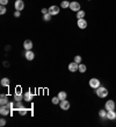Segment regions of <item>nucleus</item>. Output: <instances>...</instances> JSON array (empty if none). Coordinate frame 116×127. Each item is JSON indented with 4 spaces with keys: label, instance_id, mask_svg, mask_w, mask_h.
Masks as SVG:
<instances>
[{
    "label": "nucleus",
    "instance_id": "4468645a",
    "mask_svg": "<svg viewBox=\"0 0 116 127\" xmlns=\"http://www.w3.org/2000/svg\"><path fill=\"white\" fill-rule=\"evenodd\" d=\"M23 48L26 50H31V48H33V42H31L30 40H26V41L23 42Z\"/></svg>",
    "mask_w": 116,
    "mask_h": 127
},
{
    "label": "nucleus",
    "instance_id": "2eb2a0df",
    "mask_svg": "<svg viewBox=\"0 0 116 127\" xmlns=\"http://www.w3.org/2000/svg\"><path fill=\"white\" fill-rule=\"evenodd\" d=\"M107 119H109V120H115L116 119V112H115V110L107 112Z\"/></svg>",
    "mask_w": 116,
    "mask_h": 127
},
{
    "label": "nucleus",
    "instance_id": "a211bd4d",
    "mask_svg": "<svg viewBox=\"0 0 116 127\" xmlns=\"http://www.w3.org/2000/svg\"><path fill=\"white\" fill-rule=\"evenodd\" d=\"M107 110H106V108H104V110H100V111H99V116H100V118H107Z\"/></svg>",
    "mask_w": 116,
    "mask_h": 127
},
{
    "label": "nucleus",
    "instance_id": "a878e982",
    "mask_svg": "<svg viewBox=\"0 0 116 127\" xmlns=\"http://www.w3.org/2000/svg\"><path fill=\"white\" fill-rule=\"evenodd\" d=\"M74 62H76V63H78V64H80V63H81V56H79V55L74 56Z\"/></svg>",
    "mask_w": 116,
    "mask_h": 127
},
{
    "label": "nucleus",
    "instance_id": "9b49d317",
    "mask_svg": "<svg viewBox=\"0 0 116 127\" xmlns=\"http://www.w3.org/2000/svg\"><path fill=\"white\" fill-rule=\"evenodd\" d=\"M59 106H60V108L62 110H69L70 108V103L67 101L66 99H64V100H60V103H59Z\"/></svg>",
    "mask_w": 116,
    "mask_h": 127
},
{
    "label": "nucleus",
    "instance_id": "ddd939ff",
    "mask_svg": "<svg viewBox=\"0 0 116 127\" xmlns=\"http://www.w3.org/2000/svg\"><path fill=\"white\" fill-rule=\"evenodd\" d=\"M9 101H8V96L4 95V93H1L0 95V104L1 105H7Z\"/></svg>",
    "mask_w": 116,
    "mask_h": 127
},
{
    "label": "nucleus",
    "instance_id": "2f4dec72",
    "mask_svg": "<svg viewBox=\"0 0 116 127\" xmlns=\"http://www.w3.org/2000/svg\"><path fill=\"white\" fill-rule=\"evenodd\" d=\"M42 13H43V14H46V13H49V8H42Z\"/></svg>",
    "mask_w": 116,
    "mask_h": 127
},
{
    "label": "nucleus",
    "instance_id": "c85d7f7f",
    "mask_svg": "<svg viewBox=\"0 0 116 127\" xmlns=\"http://www.w3.org/2000/svg\"><path fill=\"white\" fill-rule=\"evenodd\" d=\"M5 125H6V120H5V119H0V126L4 127Z\"/></svg>",
    "mask_w": 116,
    "mask_h": 127
},
{
    "label": "nucleus",
    "instance_id": "7ed1b4c3",
    "mask_svg": "<svg viewBox=\"0 0 116 127\" xmlns=\"http://www.w3.org/2000/svg\"><path fill=\"white\" fill-rule=\"evenodd\" d=\"M14 99H15L16 101H21V100L23 99V95H22V92H21V88H20V86H18V88L15 89Z\"/></svg>",
    "mask_w": 116,
    "mask_h": 127
},
{
    "label": "nucleus",
    "instance_id": "f8f14e48",
    "mask_svg": "<svg viewBox=\"0 0 116 127\" xmlns=\"http://www.w3.org/2000/svg\"><path fill=\"white\" fill-rule=\"evenodd\" d=\"M18 112H19L21 116H24L27 113V108L23 107L22 104H20V101H18Z\"/></svg>",
    "mask_w": 116,
    "mask_h": 127
},
{
    "label": "nucleus",
    "instance_id": "c756f323",
    "mask_svg": "<svg viewBox=\"0 0 116 127\" xmlns=\"http://www.w3.org/2000/svg\"><path fill=\"white\" fill-rule=\"evenodd\" d=\"M0 4L2 5V6H6L8 4V0H0Z\"/></svg>",
    "mask_w": 116,
    "mask_h": 127
},
{
    "label": "nucleus",
    "instance_id": "1a4fd4ad",
    "mask_svg": "<svg viewBox=\"0 0 116 127\" xmlns=\"http://www.w3.org/2000/svg\"><path fill=\"white\" fill-rule=\"evenodd\" d=\"M78 69H79V64L76 62H72L69 64V70L71 72H76V71H78Z\"/></svg>",
    "mask_w": 116,
    "mask_h": 127
},
{
    "label": "nucleus",
    "instance_id": "393cba45",
    "mask_svg": "<svg viewBox=\"0 0 116 127\" xmlns=\"http://www.w3.org/2000/svg\"><path fill=\"white\" fill-rule=\"evenodd\" d=\"M52 103H54V105L59 104V103H60V99L58 98V96H57V97H54V98H52Z\"/></svg>",
    "mask_w": 116,
    "mask_h": 127
},
{
    "label": "nucleus",
    "instance_id": "20e7f679",
    "mask_svg": "<svg viewBox=\"0 0 116 127\" xmlns=\"http://www.w3.org/2000/svg\"><path fill=\"white\" fill-rule=\"evenodd\" d=\"M89 86L92 89H97L99 86H101V83L97 78H91L89 79Z\"/></svg>",
    "mask_w": 116,
    "mask_h": 127
},
{
    "label": "nucleus",
    "instance_id": "f03ea898",
    "mask_svg": "<svg viewBox=\"0 0 116 127\" xmlns=\"http://www.w3.org/2000/svg\"><path fill=\"white\" fill-rule=\"evenodd\" d=\"M104 108H106L107 111H113V110H115L116 108L115 101L112 100V99H109L108 101H106V104H104Z\"/></svg>",
    "mask_w": 116,
    "mask_h": 127
},
{
    "label": "nucleus",
    "instance_id": "bb28decb",
    "mask_svg": "<svg viewBox=\"0 0 116 127\" xmlns=\"http://www.w3.org/2000/svg\"><path fill=\"white\" fill-rule=\"evenodd\" d=\"M5 13H6V7L1 5V7H0V14H1V15H4Z\"/></svg>",
    "mask_w": 116,
    "mask_h": 127
},
{
    "label": "nucleus",
    "instance_id": "5701e85b",
    "mask_svg": "<svg viewBox=\"0 0 116 127\" xmlns=\"http://www.w3.org/2000/svg\"><path fill=\"white\" fill-rule=\"evenodd\" d=\"M0 83H1L2 86H8V85H9V79H8V78H2Z\"/></svg>",
    "mask_w": 116,
    "mask_h": 127
},
{
    "label": "nucleus",
    "instance_id": "dca6fc26",
    "mask_svg": "<svg viewBox=\"0 0 116 127\" xmlns=\"http://www.w3.org/2000/svg\"><path fill=\"white\" fill-rule=\"evenodd\" d=\"M24 56H26V60H28V61H33V60H34V57H35V54L31 51V50H27Z\"/></svg>",
    "mask_w": 116,
    "mask_h": 127
},
{
    "label": "nucleus",
    "instance_id": "0eeeda50",
    "mask_svg": "<svg viewBox=\"0 0 116 127\" xmlns=\"http://www.w3.org/2000/svg\"><path fill=\"white\" fill-rule=\"evenodd\" d=\"M14 7H15L16 11H22L23 8H24V2H23L22 0H16L15 4H14Z\"/></svg>",
    "mask_w": 116,
    "mask_h": 127
},
{
    "label": "nucleus",
    "instance_id": "cd10ccee",
    "mask_svg": "<svg viewBox=\"0 0 116 127\" xmlns=\"http://www.w3.org/2000/svg\"><path fill=\"white\" fill-rule=\"evenodd\" d=\"M8 107L11 108V111H14L15 110V105H14V103H8Z\"/></svg>",
    "mask_w": 116,
    "mask_h": 127
},
{
    "label": "nucleus",
    "instance_id": "b1692460",
    "mask_svg": "<svg viewBox=\"0 0 116 127\" xmlns=\"http://www.w3.org/2000/svg\"><path fill=\"white\" fill-rule=\"evenodd\" d=\"M51 18H52V15H51L50 13H46V14H43V20H44V21H50Z\"/></svg>",
    "mask_w": 116,
    "mask_h": 127
},
{
    "label": "nucleus",
    "instance_id": "9d476101",
    "mask_svg": "<svg viewBox=\"0 0 116 127\" xmlns=\"http://www.w3.org/2000/svg\"><path fill=\"white\" fill-rule=\"evenodd\" d=\"M59 7L58 6H51V7H49V13H50L51 15L54 16V15H57L58 13H59Z\"/></svg>",
    "mask_w": 116,
    "mask_h": 127
},
{
    "label": "nucleus",
    "instance_id": "39448f33",
    "mask_svg": "<svg viewBox=\"0 0 116 127\" xmlns=\"http://www.w3.org/2000/svg\"><path fill=\"white\" fill-rule=\"evenodd\" d=\"M9 112H11V108L8 107V104L1 105V107H0V114L1 116H7V114H9Z\"/></svg>",
    "mask_w": 116,
    "mask_h": 127
},
{
    "label": "nucleus",
    "instance_id": "7c9ffc66",
    "mask_svg": "<svg viewBox=\"0 0 116 127\" xmlns=\"http://www.w3.org/2000/svg\"><path fill=\"white\" fill-rule=\"evenodd\" d=\"M20 15H21V13H20V11H15V12H14V16H15V18H19Z\"/></svg>",
    "mask_w": 116,
    "mask_h": 127
},
{
    "label": "nucleus",
    "instance_id": "412c9836",
    "mask_svg": "<svg viewBox=\"0 0 116 127\" xmlns=\"http://www.w3.org/2000/svg\"><path fill=\"white\" fill-rule=\"evenodd\" d=\"M85 18V12L84 11H78L77 12V19H84Z\"/></svg>",
    "mask_w": 116,
    "mask_h": 127
},
{
    "label": "nucleus",
    "instance_id": "f3484780",
    "mask_svg": "<svg viewBox=\"0 0 116 127\" xmlns=\"http://www.w3.org/2000/svg\"><path fill=\"white\" fill-rule=\"evenodd\" d=\"M33 97H34V95L31 92H26L23 95V99L26 100V101H31V100H33Z\"/></svg>",
    "mask_w": 116,
    "mask_h": 127
},
{
    "label": "nucleus",
    "instance_id": "f257e3e1",
    "mask_svg": "<svg viewBox=\"0 0 116 127\" xmlns=\"http://www.w3.org/2000/svg\"><path fill=\"white\" fill-rule=\"evenodd\" d=\"M95 93H97V96L99 98H106V97L108 96V90L103 86H99L97 89H95Z\"/></svg>",
    "mask_w": 116,
    "mask_h": 127
},
{
    "label": "nucleus",
    "instance_id": "473e14b6",
    "mask_svg": "<svg viewBox=\"0 0 116 127\" xmlns=\"http://www.w3.org/2000/svg\"><path fill=\"white\" fill-rule=\"evenodd\" d=\"M88 1H91V0H88Z\"/></svg>",
    "mask_w": 116,
    "mask_h": 127
},
{
    "label": "nucleus",
    "instance_id": "aec40b11",
    "mask_svg": "<svg viewBox=\"0 0 116 127\" xmlns=\"http://www.w3.org/2000/svg\"><path fill=\"white\" fill-rule=\"evenodd\" d=\"M66 96H67V95H66V92H65V91H60V92L58 93V98H59V99H60V100H64V99H66Z\"/></svg>",
    "mask_w": 116,
    "mask_h": 127
},
{
    "label": "nucleus",
    "instance_id": "423d86ee",
    "mask_svg": "<svg viewBox=\"0 0 116 127\" xmlns=\"http://www.w3.org/2000/svg\"><path fill=\"white\" fill-rule=\"evenodd\" d=\"M70 9H72L73 12H78L80 11V4L78 2V1H72V2H70Z\"/></svg>",
    "mask_w": 116,
    "mask_h": 127
},
{
    "label": "nucleus",
    "instance_id": "6ab92c4d",
    "mask_svg": "<svg viewBox=\"0 0 116 127\" xmlns=\"http://www.w3.org/2000/svg\"><path fill=\"white\" fill-rule=\"evenodd\" d=\"M86 70H87V68H86L85 64L80 63V64H79V69H78V71H79V72H81V73H84V72H86Z\"/></svg>",
    "mask_w": 116,
    "mask_h": 127
},
{
    "label": "nucleus",
    "instance_id": "4be33fe9",
    "mask_svg": "<svg viewBox=\"0 0 116 127\" xmlns=\"http://www.w3.org/2000/svg\"><path fill=\"white\" fill-rule=\"evenodd\" d=\"M60 7L62 8H69L70 7V2L67 0H63L62 4H60Z\"/></svg>",
    "mask_w": 116,
    "mask_h": 127
},
{
    "label": "nucleus",
    "instance_id": "6e6552de",
    "mask_svg": "<svg viewBox=\"0 0 116 127\" xmlns=\"http://www.w3.org/2000/svg\"><path fill=\"white\" fill-rule=\"evenodd\" d=\"M77 25L80 29H85V28H87V21H86L85 19H78Z\"/></svg>",
    "mask_w": 116,
    "mask_h": 127
}]
</instances>
